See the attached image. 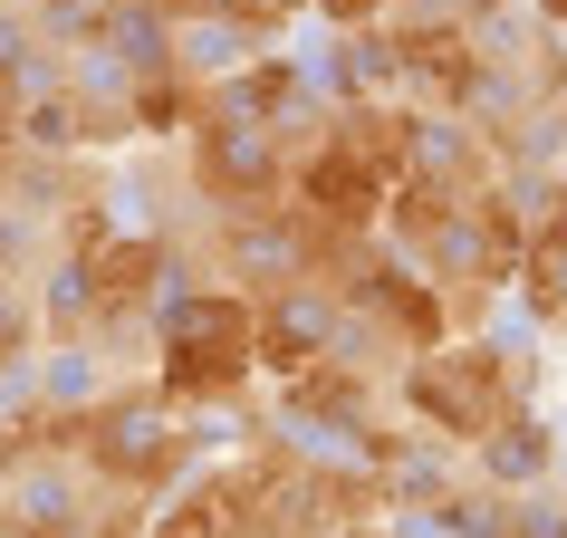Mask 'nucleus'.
Here are the masks:
<instances>
[{"mask_svg":"<svg viewBox=\"0 0 567 538\" xmlns=\"http://www.w3.org/2000/svg\"><path fill=\"white\" fill-rule=\"evenodd\" d=\"M145 538H250V490H240V462H203V472H183L164 500H154Z\"/></svg>","mask_w":567,"mask_h":538,"instance_id":"3","label":"nucleus"},{"mask_svg":"<svg viewBox=\"0 0 567 538\" xmlns=\"http://www.w3.org/2000/svg\"><path fill=\"white\" fill-rule=\"evenodd\" d=\"M394 404H404V423L433 452H481L509 414L538 404V346L491 337V328L443 337V346H423V356L394 365Z\"/></svg>","mask_w":567,"mask_h":538,"instance_id":"2","label":"nucleus"},{"mask_svg":"<svg viewBox=\"0 0 567 538\" xmlns=\"http://www.w3.org/2000/svg\"><path fill=\"white\" fill-rule=\"evenodd\" d=\"M145 385L174 414H250L260 394V299L240 279H174V299L154 308L145 337Z\"/></svg>","mask_w":567,"mask_h":538,"instance_id":"1","label":"nucleus"}]
</instances>
